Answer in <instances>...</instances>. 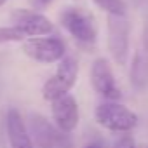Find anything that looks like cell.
<instances>
[{
  "label": "cell",
  "instance_id": "9",
  "mask_svg": "<svg viewBox=\"0 0 148 148\" xmlns=\"http://www.w3.org/2000/svg\"><path fill=\"white\" fill-rule=\"evenodd\" d=\"M7 136L11 148H33L30 132L21 119V113L16 108H11L7 112Z\"/></svg>",
  "mask_w": 148,
  "mask_h": 148
},
{
  "label": "cell",
  "instance_id": "1",
  "mask_svg": "<svg viewBox=\"0 0 148 148\" xmlns=\"http://www.w3.org/2000/svg\"><path fill=\"white\" fill-rule=\"evenodd\" d=\"M96 122L112 132H129L138 125V115L120 103H103L96 108Z\"/></svg>",
  "mask_w": 148,
  "mask_h": 148
},
{
  "label": "cell",
  "instance_id": "16",
  "mask_svg": "<svg viewBox=\"0 0 148 148\" xmlns=\"http://www.w3.org/2000/svg\"><path fill=\"white\" fill-rule=\"evenodd\" d=\"M86 148H99V146H96V145H91V146H86Z\"/></svg>",
  "mask_w": 148,
  "mask_h": 148
},
{
  "label": "cell",
  "instance_id": "4",
  "mask_svg": "<svg viewBox=\"0 0 148 148\" xmlns=\"http://www.w3.org/2000/svg\"><path fill=\"white\" fill-rule=\"evenodd\" d=\"M131 25L125 16H108V51L119 66H124L129 58Z\"/></svg>",
  "mask_w": 148,
  "mask_h": 148
},
{
  "label": "cell",
  "instance_id": "7",
  "mask_svg": "<svg viewBox=\"0 0 148 148\" xmlns=\"http://www.w3.org/2000/svg\"><path fill=\"white\" fill-rule=\"evenodd\" d=\"M52 119L61 132H71L75 131L79 124V106L73 96L64 94L52 101Z\"/></svg>",
  "mask_w": 148,
  "mask_h": 148
},
{
  "label": "cell",
  "instance_id": "11",
  "mask_svg": "<svg viewBox=\"0 0 148 148\" xmlns=\"http://www.w3.org/2000/svg\"><path fill=\"white\" fill-rule=\"evenodd\" d=\"M131 82L138 87L143 89L148 84V58L143 52H138L134 61H132V68H131Z\"/></svg>",
  "mask_w": 148,
  "mask_h": 148
},
{
  "label": "cell",
  "instance_id": "17",
  "mask_svg": "<svg viewBox=\"0 0 148 148\" xmlns=\"http://www.w3.org/2000/svg\"><path fill=\"white\" fill-rule=\"evenodd\" d=\"M120 148H132V145H127V146H120Z\"/></svg>",
  "mask_w": 148,
  "mask_h": 148
},
{
  "label": "cell",
  "instance_id": "3",
  "mask_svg": "<svg viewBox=\"0 0 148 148\" xmlns=\"http://www.w3.org/2000/svg\"><path fill=\"white\" fill-rule=\"evenodd\" d=\"M61 25L68 30V33L84 44L96 42L98 28L94 23V18L91 12L79 9V7H70L61 14Z\"/></svg>",
  "mask_w": 148,
  "mask_h": 148
},
{
  "label": "cell",
  "instance_id": "13",
  "mask_svg": "<svg viewBox=\"0 0 148 148\" xmlns=\"http://www.w3.org/2000/svg\"><path fill=\"white\" fill-rule=\"evenodd\" d=\"M25 33L18 26H4L0 28V44H7V42H21L25 40Z\"/></svg>",
  "mask_w": 148,
  "mask_h": 148
},
{
  "label": "cell",
  "instance_id": "5",
  "mask_svg": "<svg viewBox=\"0 0 148 148\" xmlns=\"http://www.w3.org/2000/svg\"><path fill=\"white\" fill-rule=\"evenodd\" d=\"M23 52L37 63L51 64L64 58V44L58 37H32L23 44Z\"/></svg>",
  "mask_w": 148,
  "mask_h": 148
},
{
  "label": "cell",
  "instance_id": "10",
  "mask_svg": "<svg viewBox=\"0 0 148 148\" xmlns=\"http://www.w3.org/2000/svg\"><path fill=\"white\" fill-rule=\"evenodd\" d=\"M32 127L35 132V139H37V146L38 148H61L64 146V136H61L63 132H56L42 117H33L32 119Z\"/></svg>",
  "mask_w": 148,
  "mask_h": 148
},
{
  "label": "cell",
  "instance_id": "15",
  "mask_svg": "<svg viewBox=\"0 0 148 148\" xmlns=\"http://www.w3.org/2000/svg\"><path fill=\"white\" fill-rule=\"evenodd\" d=\"M5 2H7V0H0V7H2V5H4Z\"/></svg>",
  "mask_w": 148,
  "mask_h": 148
},
{
  "label": "cell",
  "instance_id": "8",
  "mask_svg": "<svg viewBox=\"0 0 148 148\" xmlns=\"http://www.w3.org/2000/svg\"><path fill=\"white\" fill-rule=\"evenodd\" d=\"M12 19H14V26H18L25 33V37H44L52 32V23L45 16L33 11L18 9L14 11Z\"/></svg>",
  "mask_w": 148,
  "mask_h": 148
},
{
  "label": "cell",
  "instance_id": "2",
  "mask_svg": "<svg viewBox=\"0 0 148 148\" xmlns=\"http://www.w3.org/2000/svg\"><path fill=\"white\" fill-rule=\"evenodd\" d=\"M77 75H79V64H77V61L73 59V58H70V56H64L59 61L58 70L54 71V75L42 87L44 99L54 101V99L68 94L70 89L75 86V82H77Z\"/></svg>",
  "mask_w": 148,
  "mask_h": 148
},
{
  "label": "cell",
  "instance_id": "12",
  "mask_svg": "<svg viewBox=\"0 0 148 148\" xmlns=\"http://www.w3.org/2000/svg\"><path fill=\"white\" fill-rule=\"evenodd\" d=\"M92 2L105 12H108V16H125L127 5L124 0H92Z\"/></svg>",
  "mask_w": 148,
  "mask_h": 148
},
{
  "label": "cell",
  "instance_id": "14",
  "mask_svg": "<svg viewBox=\"0 0 148 148\" xmlns=\"http://www.w3.org/2000/svg\"><path fill=\"white\" fill-rule=\"evenodd\" d=\"M37 2L40 4V5H47V4H51L52 0H37Z\"/></svg>",
  "mask_w": 148,
  "mask_h": 148
},
{
  "label": "cell",
  "instance_id": "6",
  "mask_svg": "<svg viewBox=\"0 0 148 148\" xmlns=\"http://www.w3.org/2000/svg\"><path fill=\"white\" fill-rule=\"evenodd\" d=\"M91 84L94 87L96 92H99L101 96H105L106 99H119L120 98V91L115 86V79H113V71L108 64V61L105 58H98L92 63L91 68Z\"/></svg>",
  "mask_w": 148,
  "mask_h": 148
}]
</instances>
